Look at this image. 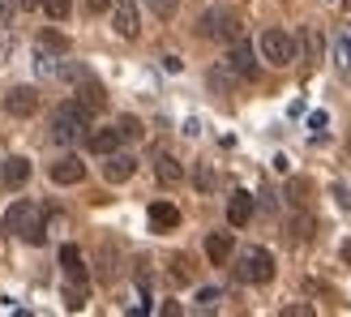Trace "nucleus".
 Here are the masks:
<instances>
[{
  "label": "nucleus",
  "mask_w": 351,
  "mask_h": 317,
  "mask_svg": "<svg viewBox=\"0 0 351 317\" xmlns=\"http://www.w3.org/2000/svg\"><path fill=\"white\" fill-rule=\"evenodd\" d=\"M39 51H69V39L56 34V30H43L39 34Z\"/></svg>",
  "instance_id": "393cba45"
},
{
  "label": "nucleus",
  "mask_w": 351,
  "mask_h": 317,
  "mask_svg": "<svg viewBox=\"0 0 351 317\" xmlns=\"http://www.w3.org/2000/svg\"><path fill=\"white\" fill-rule=\"evenodd\" d=\"M99 261H103L99 279H103V283H116V274H120V270H116V253H112V244H103V257H99Z\"/></svg>",
  "instance_id": "b1692460"
},
{
  "label": "nucleus",
  "mask_w": 351,
  "mask_h": 317,
  "mask_svg": "<svg viewBox=\"0 0 351 317\" xmlns=\"http://www.w3.org/2000/svg\"><path fill=\"white\" fill-rule=\"evenodd\" d=\"M5 185L9 189H17V185H26L30 180V158H22V154H13V158H5Z\"/></svg>",
  "instance_id": "6ab92c4d"
},
{
  "label": "nucleus",
  "mask_w": 351,
  "mask_h": 317,
  "mask_svg": "<svg viewBox=\"0 0 351 317\" xmlns=\"http://www.w3.org/2000/svg\"><path fill=\"white\" fill-rule=\"evenodd\" d=\"M146 219H150V232L163 236V232H176V227H180V210H176L171 202H154Z\"/></svg>",
  "instance_id": "ddd939ff"
},
{
  "label": "nucleus",
  "mask_w": 351,
  "mask_h": 317,
  "mask_svg": "<svg viewBox=\"0 0 351 317\" xmlns=\"http://www.w3.org/2000/svg\"><path fill=\"white\" fill-rule=\"evenodd\" d=\"M120 137H125V142H137V137H142V120H137V116H120Z\"/></svg>",
  "instance_id": "bb28decb"
},
{
  "label": "nucleus",
  "mask_w": 351,
  "mask_h": 317,
  "mask_svg": "<svg viewBox=\"0 0 351 317\" xmlns=\"http://www.w3.org/2000/svg\"><path fill=\"white\" fill-rule=\"evenodd\" d=\"M163 69H167V73H180L184 64H180V56H163Z\"/></svg>",
  "instance_id": "f704fd0d"
},
{
  "label": "nucleus",
  "mask_w": 351,
  "mask_h": 317,
  "mask_svg": "<svg viewBox=\"0 0 351 317\" xmlns=\"http://www.w3.org/2000/svg\"><path fill=\"white\" fill-rule=\"evenodd\" d=\"M43 9H47V17H69V0H43Z\"/></svg>",
  "instance_id": "c756f323"
},
{
  "label": "nucleus",
  "mask_w": 351,
  "mask_h": 317,
  "mask_svg": "<svg viewBox=\"0 0 351 317\" xmlns=\"http://www.w3.org/2000/svg\"><path fill=\"white\" fill-rule=\"evenodd\" d=\"M308 193H313L308 180H291V185H287V202H291V206H308Z\"/></svg>",
  "instance_id": "a878e982"
},
{
  "label": "nucleus",
  "mask_w": 351,
  "mask_h": 317,
  "mask_svg": "<svg viewBox=\"0 0 351 317\" xmlns=\"http://www.w3.org/2000/svg\"><path fill=\"white\" fill-rule=\"evenodd\" d=\"M313 227H317V219H313L304 206H295V215L287 219V240H291V244H304V240H313Z\"/></svg>",
  "instance_id": "2eb2a0df"
},
{
  "label": "nucleus",
  "mask_w": 351,
  "mask_h": 317,
  "mask_svg": "<svg viewBox=\"0 0 351 317\" xmlns=\"http://www.w3.org/2000/svg\"><path fill=\"white\" fill-rule=\"evenodd\" d=\"M283 317H313V305H287Z\"/></svg>",
  "instance_id": "473e14b6"
},
{
  "label": "nucleus",
  "mask_w": 351,
  "mask_h": 317,
  "mask_svg": "<svg viewBox=\"0 0 351 317\" xmlns=\"http://www.w3.org/2000/svg\"><path fill=\"white\" fill-rule=\"evenodd\" d=\"M146 5H150V13H154V17H163V22H167V17H176L180 0H146Z\"/></svg>",
  "instance_id": "cd10ccee"
},
{
  "label": "nucleus",
  "mask_w": 351,
  "mask_h": 317,
  "mask_svg": "<svg viewBox=\"0 0 351 317\" xmlns=\"http://www.w3.org/2000/svg\"><path fill=\"white\" fill-rule=\"evenodd\" d=\"M236 253V236L232 232H210L206 236V257H210V266H227Z\"/></svg>",
  "instance_id": "9b49d317"
},
{
  "label": "nucleus",
  "mask_w": 351,
  "mask_h": 317,
  "mask_svg": "<svg viewBox=\"0 0 351 317\" xmlns=\"http://www.w3.org/2000/svg\"><path fill=\"white\" fill-rule=\"evenodd\" d=\"M5 232L26 240V244H43L47 227H43V206L39 202H13L9 215H5Z\"/></svg>",
  "instance_id": "f03ea898"
},
{
  "label": "nucleus",
  "mask_w": 351,
  "mask_h": 317,
  "mask_svg": "<svg viewBox=\"0 0 351 317\" xmlns=\"http://www.w3.org/2000/svg\"><path fill=\"white\" fill-rule=\"evenodd\" d=\"M73 82H77V103H82V108L90 112V116L108 108V91H103V86H99V82H95L90 73H86V69H82V73H77Z\"/></svg>",
  "instance_id": "423d86ee"
},
{
  "label": "nucleus",
  "mask_w": 351,
  "mask_h": 317,
  "mask_svg": "<svg viewBox=\"0 0 351 317\" xmlns=\"http://www.w3.org/2000/svg\"><path fill=\"white\" fill-rule=\"evenodd\" d=\"M210 86H215V91H223V95H227V73H223V69H210Z\"/></svg>",
  "instance_id": "2f4dec72"
},
{
  "label": "nucleus",
  "mask_w": 351,
  "mask_h": 317,
  "mask_svg": "<svg viewBox=\"0 0 351 317\" xmlns=\"http://www.w3.org/2000/svg\"><path fill=\"white\" fill-rule=\"evenodd\" d=\"M112 26H116L120 39H137L142 22H137V5H133V0H112Z\"/></svg>",
  "instance_id": "0eeeda50"
},
{
  "label": "nucleus",
  "mask_w": 351,
  "mask_h": 317,
  "mask_svg": "<svg viewBox=\"0 0 351 317\" xmlns=\"http://www.w3.org/2000/svg\"><path fill=\"white\" fill-rule=\"evenodd\" d=\"M60 266H64V279H86V261H82L77 244H64L60 249Z\"/></svg>",
  "instance_id": "aec40b11"
},
{
  "label": "nucleus",
  "mask_w": 351,
  "mask_h": 317,
  "mask_svg": "<svg viewBox=\"0 0 351 317\" xmlns=\"http://www.w3.org/2000/svg\"><path fill=\"white\" fill-rule=\"evenodd\" d=\"M47 176H51V185H82L86 180V163L73 158V154H64V158H56V163L47 167Z\"/></svg>",
  "instance_id": "9d476101"
},
{
  "label": "nucleus",
  "mask_w": 351,
  "mask_h": 317,
  "mask_svg": "<svg viewBox=\"0 0 351 317\" xmlns=\"http://www.w3.org/2000/svg\"><path fill=\"white\" fill-rule=\"evenodd\" d=\"M108 9V0H86V13H103Z\"/></svg>",
  "instance_id": "e433bc0d"
},
{
  "label": "nucleus",
  "mask_w": 351,
  "mask_h": 317,
  "mask_svg": "<svg viewBox=\"0 0 351 317\" xmlns=\"http://www.w3.org/2000/svg\"><path fill=\"white\" fill-rule=\"evenodd\" d=\"M193 270H197V266H193L189 253H176V257H171V279H176V283H189Z\"/></svg>",
  "instance_id": "4be33fe9"
},
{
  "label": "nucleus",
  "mask_w": 351,
  "mask_h": 317,
  "mask_svg": "<svg viewBox=\"0 0 351 317\" xmlns=\"http://www.w3.org/2000/svg\"><path fill=\"white\" fill-rule=\"evenodd\" d=\"M154 176H159L163 185H180L184 167H180V158H171V154H154Z\"/></svg>",
  "instance_id": "a211bd4d"
},
{
  "label": "nucleus",
  "mask_w": 351,
  "mask_h": 317,
  "mask_svg": "<svg viewBox=\"0 0 351 317\" xmlns=\"http://www.w3.org/2000/svg\"><path fill=\"white\" fill-rule=\"evenodd\" d=\"M236 279H240V283H270V279H274V253L270 249H261V244H257V249H244L240 253V261H236Z\"/></svg>",
  "instance_id": "20e7f679"
},
{
  "label": "nucleus",
  "mask_w": 351,
  "mask_h": 317,
  "mask_svg": "<svg viewBox=\"0 0 351 317\" xmlns=\"http://www.w3.org/2000/svg\"><path fill=\"white\" fill-rule=\"evenodd\" d=\"M300 47H304V60H308V64H322L326 43H322V30H317V26H304V30H300Z\"/></svg>",
  "instance_id": "f3484780"
},
{
  "label": "nucleus",
  "mask_w": 351,
  "mask_h": 317,
  "mask_svg": "<svg viewBox=\"0 0 351 317\" xmlns=\"http://www.w3.org/2000/svg\"><path fill=\"white\" fill-rule=\"evenodd\" d=\"M86 296H90V279H69L64 283V305L69 309H82Z\"/></svg>",
  "instance_id": "412c9836"
},
{
  "label": "nucleus",
  "mask_w": 351,
  "mask_h": 317,
  "mask_svg": "<svg viewBox=\"0 0 351 317\" xmlns=\"http://www.w3.org/2000/svg\"><path fill=\"white\" fill-rule=\"evenodd\" d=\"M339 257H343V266H351V236L339 244Z\"/></svg>",
  "instance_id": "c9c22d12"
},
{
  "label": "nucleus",
  "mask_w": 351,
  "mask_h": 317,
  "mask_svg": "<svg viewBox=\"0 0 351 317\" xmlns=\"http://www.w3.org/2000/svg\"><path fill=\"white\" fill-rule=\"evenodd\" d=\"M22 9H43V0H17Z\"/></svg>",
  "instance_id": "58836bf2"
},
{
  "label": "nucleus",
  "mask_w": 351,
  "mask_h": 317,
  "mask_svg": "<svg viewBox=\"0 0 351 317\" xmlns=\"http://www.w3.org/2000/svg\"><path fill=\"white\" fill-rule=\"evenodd\" d=\"M219 301H223L219 287H202V292H197V309H215Z\"/></svg>",
  "instance_id": "c85d7f7f"
},
{
  "label": "nucleus",
  "mask_w": 351,
  "mask_h": 317,
  "mask_svg": "<svg viewBox=\"0 0 351 317\" xmlns=\"http://www.w3.org/2000/svg\"><path fill=\"white\" fill-rule=\"evenodd\" d=\"M335 193H339V198H343V206H347V210H351V185H339V189H335Z\"/></svg>",
  "instance_id": "4c0bfd02"
},
{
  "label": "nucleus",
  "mask_w": 351,
  "mask_h": 317,
  "mask_svg": "<svg viewBox=\"0 0 351 317\" xmlns=\"http://www.w3.org/2000/svg\"><path fill=\"white\" fill-rule=\"evenodd\" d=\"M240 30L244 26H240V17L232 9H206L197 17V34H202V39H215V43H236Z\"/></svg>",
  "instance_id": "7ed1b4c3"
},
{
  "label": "nucleus",
  "mask_w": 351,
  "mask_h": 317,
  "mask_svg": "<svg viewBox=\"0 0 351 317\" xmlns=\"http://www.w3.org/2000/svg\"><path fill=\"white\" fill-rule=\"evenodd\" d=\"M133 172H137V158H133V154H125V150H112V154H108V163H103V176H108L112 185L133 180Z\"/></svg>",
  "instance_id": "f8f14e48"
},
{
  "label": "nucleus",
  "mask_w": 351,
  "mask_h": 317,
  "mask_svg": "<svg viewBox=\"0 0 351 317\" xmlns=\"http://www.w3.org/2000/svg\"><path fill=\"white\" fill-rule=\"evenodd\" d=\"M308 129H313V133H326V129H330V116H326V112H308Z\"/></svg>",
  "instance_id": "7c9ffc66"
},
{
  "label": "nucleus",
  "mask_w": 351,
  "mask_h": 317,
  "mask_svg": "<svg viewBox=\"0 0 351 317\" xmlns=\"http://www.w3.org/2000/svg\"><path fill=\"white\" fill-rule=\"evenodd\" d=\"M86 129H90V112H86L77 99L51 108L47 133H51V142H56V146H77V142H86Z\"/></svg>",
  "instance_id": "f257e3e1"
},
{
  "label": "nucleus",
  "mask_w": 351,
  "mask_h": 317,
  "mask_svg": "<svg viewBox=\"0 0 351 317\" xmlns=\"http://www.w3.org/2000/svg\"><path fill=\"white\" fill-rule=\"evenodd\" d=\"M5 112L9 116H34L39 112V91H34V86H13L5 95Z\"/></svg>",
  "instance_id": "6e6552de"
},
{
  "label": "nucleus",
  "mask_w": 351,
  "mask_h": 317,
  "mask_svg": "<svg viewBox=\"0 0 351 317\" xmlns=\"http://www.w3.org/2000/svg\"><path fill=\"white\" fill-rule=\"evenodd\" d=\"M120 129H95V133H86V150H95V154H112L120 150Z\"/></svg>",
  "instance_id": "dca6fc26"
},
{
  "label": "nucleus",
  "mask_w": 351,
  "mask_h": 317,
  "mask_svg": "<svg viewBox=\"0 0 351 317\" xmlns=\"http://www.w3.org/2000/svg\"><path fill=\"white\" fill-rule=\"evenodd\" d=\"M227 69H232L236 78H244V82H257V60H253V47L244 43V39H236V43H232V56H227Z\"/></svg>",
  "instance_id": "1a4fd4ad"
},
{
  "label": "nucleus",
  "mask_w": 351,
  "mask_h": 317,
  "mask_svg": "<svg viewBox=\"0 0 351 317\" xmlns=\"http://www.w3.org/2000/svg\"><path fill=\"white\" fill-rule=\"evenodd\" d=\"M249 219H253V193L236 189L232 198H227V223H232V227H244Z\"/></svg>",
  "instance_id": "4468645a"
},
{
  "label": "nucleus",
  "mask_w": 351,
  "mask_h": 317,
  "mask_svg": "<svg viewBox=\"0 0 351 317\" xmlns=\"http://www.w3.org/2000/svg\"><path fill=\"white\" fill-rule=\"evenodd\" d=\"M13 13H17V5H13V0H0V26H5V22H13Z\"/></svg>",
  "instance_id": "72a5a7b5"
},
{
  "label": "nucleus",
  "mask_w": 351,
  "mask_h": 317,
  "mask_svg": "<svg viewBox=\"0 0 351 317\" xmlns=\"http://www.w3.org/2000/svg\"><path fill=\"white\" fill-rule=\"evenodd\" d=\"M261 56H266L274 69H287V64L295 60V43H291V34H287V30H278V26L261 30Z\"/></svg>",
  "instance_id": "39448f33"
},
{
  "label": "nucleus",
  "mask_w": 351,
  "mask_h": 317,
  "mask_svg": "<svg viewBox=\"0 0 351 317\" xmlns=\"http://www.w3.org/2000/svg\"><path fill=\"white\" fill-rule=\"evenodd\" d=\"M193 185H197L202 193H215L219 189V176L210 172V163H197V167H193Z\"/></svg>",
  "instance_id": "5701e85b"
}]
</instances>
